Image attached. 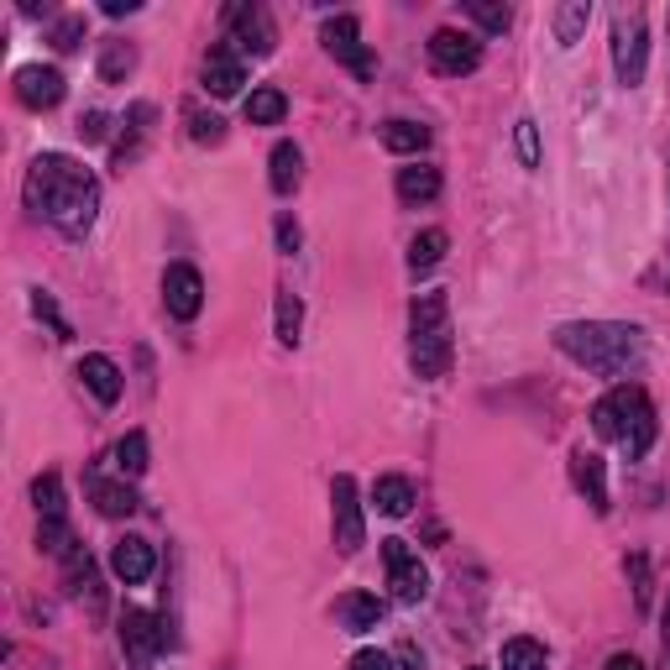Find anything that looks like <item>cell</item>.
<instances>
[{"label": "cell", "mask_w": 670, "mask_h": 670, "mask_svg": "<svg viewBox=\"0 0 670 670\" xmlns=\"http://www.w3.org/2000/svg\"><path fill=\"white\" fill-rule=\"evenodd\" d=\"M27 205H32L37 215H48L69 241H85L95 215H100V184H95V173L79 168L74 157L42 153L32 163V173H27Z\"/></svg>", "instance_id": "obj_1"}, {"label": "cell", "mask_w": 670, "mask_h": 670, "mask_svg": "<svg viewBox=\"0 0 670 670\" xmlns=\"http://www.w3.org/2000/svg\"><path fill=\"white\" fill-rule=\"evenodd\" d=\"M555 346L576 367L602 372V378H629L644 361V330L623 326V320H571V326L555 330Z\"/></svg>", "instance_id": "obj_2"}, {"label": "cell", "mask_w": 670, "mask_h": 670, "mask_svg": "<svg viewBox=\"0 0 670 670\" xmlns=\"http://www.w3.org/2000/svg\"><path fill=\"white\" fill-rule=\"evenodd\" d=\"M592 430H598L602 440H619V446L629 450V462H639V456L654 446L660 419H654V404L639 382H619L613 394H602L598 404H592Z\"/></svg>", "instance_id": "obj_3"}, {"label": "cell", "mask_w": 670, "mask_h": 670, "mask_svg": "<svg viewBox=\"0 0 670 670\" xmlns=\"http://www.w3.org/2000/svg\"><path fill=\"white\" fill-rule=\"evenodd\" d=\"M450 357H456V341H450V299L446 293H419L409 304V361L414 378H446Z\"/></svg>", "instance_id": "obj_4"}, {"label": "cell", "mask_w": 670, "mask_h": 670, "mask_svg": "<svg viewBox=\"0 0 670 670\" xmlns=\"http://www.w3.org/2000/svg\"><path fill=\"white\" fill-rule=\"evenodd\" d=\"M644 64H650L644 11H619V17H613V69H619V85L623 89L644 85Z\"/></svg>", "instance_id": "obj_5"}, {"label": "cell", "mask_w": 670, "mask_h": 670, "mask_svg": "<svg viewBox=\"0 0 670 670\" xmlns=\"http://www.w3.org/2000/svg\"><path fill=\"white\" fill-rule=\"evenodd\" d=\"M225 32L236 42V52H252V58H268L278 48V27L268 17V6L258 0H236V6H225Z\"/></svg>", "instance_id": "obj_6"}, {"label": "cell", "mask_w": 670, "mask_h": 670, "mask_svg": "<svg viewBox=\"0 0 670 670\" xmlns=\"http://www.w3.org/2000/svg\"><path fill=\"white\" fill-rule=\"evenodd\" d=\"M382 566H388V586L398 602H425L430 598V571L409 551V540H382Z\"/></svg>", "instance_id": "obj_7"}, {"label": "cell", "mask_w": 670, "mask_h": 670, "mask_svg": "<svg viewBox=\"0 0 670 670\" xmlns=\"http://www.w3.org/2000/svg\"><path fill=\"white\" fill-rule=\"evenodd\" d=\"M330 530H336V551L341 555H357L367 545V524H361V498H357V482L336 477L330 482Z\"/></svg>", "instance_id": "obj_8"}, {"label": "cell", "mask_w": 670, "mask_h": 670, "mask_svg": "<svg viewBox=\"0 0 670 670\" xmlns=\"http://www.w3.org/2000/svg\"><path fill=\"white\" fill-rule=\"evenodd\" d=\"M320 42H326L330 58H336V64H346L357 79H372V74H378V58L361 48V21L357 17H330L326 32H320Z\"/></svg>", "instance_id": "obj_9"}, {"label": "cell", "mask_w": 670, "mask_h": 670, "mask_svg": "<svg viewBox=\"0 0 670 670\" xmlns=\"http://www.w3.org/2000/svg\"><path fill=\"white\" fill-rule=\"evenodd\" d=\"M430 64L450 79H462V74H477L482 69V42L472 32H456V27H440L430 37Z\"/></svg>", "instance_id": "obj_10"}, {"label": "cell", "mask_w": 670, "mask_h": 670, "mask_svg": "<svg viewBox=\"0 0 670 670\" xmlns=\"http://www.w3.org/2000/svg\"><path fill=\"white\" fill-rule=\"evenodd\" d=\"M163 304H168L173 320H194V314L205 310V278H200V268L173 262L168 273H163Z\"/></svg>", "instance_id": "obj_11"}, {"label": "cell", "mask_w": 670, "mask_h": 670, "mask_svg": "<svg viewBox=\"0 0 670 670\" xmlns=\"http://www.w3.org/2000/svg\"><path fill=\"white\" fill-rule=\"evenodd\" d=\"M163 644H168V629H163L147 608H126V613H120V650L132 654L137 666H147Z\"/></svg>", "instance_id": "obj_12"}, {"label": "cell", "mask_w": 670, "mask_h": 670, "mask_svg": "<svg viewBox=\"0 0 670 670\" xmlns=\"http://www.w3.org/2000/svg\"><path fill=\"white\" fill-rule=\"evenodd\" d=\"M241 85H246V64H241V52L231 48V42H221V48L205 52V89L215 95V100H231V95H241Z\"/></svg>", "instance_id": "obj_13"}, {"label": "cell", "mask_w": 670, "mask_h": 670, "mask_svg": "<svg viewBox=\"0 0 670 670\" xmlns=\"http://www.w3.org/2000/svg\"><path fill=\"white\" fill-rule=\"evenodd\" d=\"M17 100L27 105V110H52V105L64 100V74L48 69V64L17 69Z\"/></svg>", "instance_id": "obj_14"}, {"label": "cell", "mask_w": 670, "mask_h": 670, "mask_svg": "<svg viewBox=\"0 0 670 670\" xmlns=\"http://www.w3.org/2000/svg\"><path fill=\"white\" fill-rule=\"evenodd\" d=\"M153 566H157L153 545H147V540H137V534H126V540H116V545H110V571H116L126 586L147 582V576H153Z\"/></svg>", "instance_id": "obj_15"}, {"label": "cell", "mask_w": 670, "mask_h": 670, "mask_svg": "<svg viewBox=\"0 0 670 670\" xmlns=\"http://www.w3.org/2000/svg\"><path fill=\"white\" fill-rule=\"evenodd\" d=\"M571 477L582 487V498L592 503V514H608V472H602V456L592 450H571Z\"/></svg>", "instance_id": "obj_16"}, {"label": "cell", "mask_w": 670, "mask_h": 670, "mask_svg": "<svg viewBox=\"0 0 670 670\" xmlns=\"http://www.w3.org/2000/svg\"><path fill=\"white\" fill-rule=\"evenodd\" d=\"M58 561H64V582H69L74 598H85L89 608H100V576H95V561H89L85 545L74 540V545L58 555Z\"/></svg>", "instance_id": "obj_17"}, {"label": "cell", "mask_w": 670, "mask_h": 670, "mask_svg": "<svg viewBox=\"0 0 670 670\" xmlns=\"http://www.w3.org/2000/svg\"><path fill=\"white\" fill-rule=\"evenodd\" d=\"M79 382H85L89 394L100 398L105 409H110V404L120 398V367H116L110 357H100V351H89V357L79 361Z\"/></svg>", "instance_id": "obj_18"}, {"label": "cell", "mask_w": 670, "mask_h": 670, "mask_svg": "<svg viewBox=\"0 0 670 670\" xmlns=\"http://www.w3.org/2000/svg\"><path fill=\"white\" fill-rule=\"evenodd\" d=\"M89 503H95L105 518H132L142 508L137 493H132L126 482H110V477H89Z\"/></svg>", "instance_id": "obj_19"}, {"label": "cell", "mask_w": 670, "mask_h": 670, "mask_svg": "<svg viewBox=\"0 0 670 670\" xmlns=\"http://www.w3.org/2000/svg\"><path fill=\"white\" fill-rule=\"evenodd\" d=\"M336 613H341L346 634H372L388 608H382V598H372V592H351V598H341V608H336Z\"/></svg>", "instance_id": "obj_20"}, {"label": "cell", "mask_w": 670, "mask_h": 670, "mask_svg": "<svg viewBox=\"0 0 670 670\" xmlns=\"http://www.w3.org/2000/svg\"><path fill=\"white\" fill-rule=\"evenodd\" d=\"M446 246H450V236L440 231V225H430V231H419V236L409 241V273H414V278L435 273V268H440V258H446Z\"/></svg>", "instance_id": "obj_21"}, {"label": "cell", "mask_w": 670, "mask_h": 670, "mask_svg": "<svg viewBox=\"0 0 670 670\" xmlns=\"http://www.w3.org/2000/svg\"><path fill=\"white\" fill-rule=\"evenodd\" d=\"M435 194H440V168H425V163L398 168V200L404 205H430Z\"/></svg>", "instance_id": "obj_22"}, {"label": "cell", "mask_w": 670, "mask_h": 670, "mask_svg": "<svg viewBox=\"0 0 670 670\" xmlns=\"http://www.w3.org/2000/svg\"><path fill=\"white\" fill-rule=\"evenodd\" d=\"M268 178H273V194H293L299 190V178H304V153L293 147V142H278L273 157H268Z\"/></svg>", "instance_id": "obj_23"}, {"label": "cell", "mask_w": 670, "mask_h": 670, "mask_svg": "<svg viewBox=\"0 0 670 670\" xmlns=\"http://www.w3.org/2000/svg\"><path fill=\"white\" fill-rule=\"evenodd\" d=\"M32 503H37V518H42V524H69V503H64L58 472H42V477L32 482Z\"/></svg>", "instance_id": "obj_24"}, {"label": "cell", "mask_w": 670, "mask_h": 670, "mask_svg": "<svg viewBox=\"0 0 670 670\" xmlns=\"http://www.w3.org/2000/svg\"><path fill=\"white\" fill-rule=\"evenodd\" d=\"M382 147L398 157L425 153V147H430V126H425V120H388V126H382Z\"/></svg>", "instance_id": "obj_25"}, {"label": "cell", "mask_w": 670, "mask_h": 670, "mask_svg": "<svg viewBox=\"0 0 670 670\" xmlns=\"http://www.w3.org/2000/svg\"><path fill=\"white\" fill-rule=\"evenodd\" d=\"M372 503H378V514L404 518L414 508V482L409 477H378L372 482Z\"/></svg>", "instance_id": "obj_26"}, {"label": "cell", "mask_w": 670, "mask_h": 670, "mask_svg": "<svg viewBox=\"0 0 670 670\" xmlns=\"http://www.w3.org/2000/svg\"><path fill=\"white\" fill-rule=\"evenodd\" d=\"M283 116H289L283 89H252V95H246V120H252V126H278Z\"/></svg>", "instance_id": "obj_27"}, {"label": "cell", "mask_w": 670, "mask_h": 670, "mask_svg": "<svg viewBox=\"0 0 670 670\" xmlns=\"http://www.w3.org/2000/svg\"><path fill=\"white\" fill-rule=\"evenodd\" d=\"M503 670H551V654L534 639H508L503 644Z\"/></svg>", "instance_id": "obj_28"}, {"label": "cell", "mask_w": 670, "mask_h": 670, "mask_svg": "<svg viewBox=\"0 0 670 670\" xmlns=\"http://www.w3.org/2000/svg\"><path fill=\"white\" fill-rule=\"evenodd\" d=\"M153 120H157L153 105H132V142H120L116 147V168L120 173H126V163L142 153V142H147V132H153Z\"/></svg>", "instance_id": "obj_29"}, {"label": "cell", "mask_w": 670, "mask_h": 670, "mask_svg": "<svg viewBox=\"0 0 670 670\" xmlns=\"http://www.w3.org/2000/svg\"><path fill=\"white\" fill-rule=\"evenodd\" d=\"M132 69H137V48H132V42H105V52H100V79L105 85H120Z\"/></svg>", "instance_id": "obj_30"}, {"label": "cell", "mask_w": 670, "mask_h": 670, "mask_svg": "<svg viewBox=\"0 0 670 670\" xmlns=\"http://www.w3.org/2000/svg\"><path fill=\"white\" fill-rule=\"evenodd\" d=\"M299 330H304V304L289 289H278V341L299 346Z\"/></svg>", "instance_id": "obj_31"}, {"label": "cell", "mask_w": 670, "mask_h": 670, "mask_svg": "<svg viewBox=\"0 0 670 670\" xmlns=\"http://www.w3.org/2000/svg\"><path fill=\"white\" fill-rule=\"evenodd\" d=\"M116 466H120V477H142V472H147V435H142V430L120 435Z\"/></svg>", "instance_id": "obj_32"}, {"label": "cell", "mask_w": 670, "mask_h": 670, "mask_svg": "<svg viewBox=\"0 0 670 670\" xmlns=\"http://www.w3.org/2000/svg\"><path fill=\"white\" fill-rule=\"evenodd\" d=\"M586 21H592V6H586V0H571V6H561V11H555V37L571 48V42L582 37Z\"/></svg>", "instance_id": "obj_33"}, {"label": "cell", "mask_w": 670, "mask_h": 670, "mask_svg": "<svg viewBox=\"0 0 670 670\" xmlns=\"http://www.w3.org/2000/svg\"><path fill=\"white\" fill-rule=\"evenodd\" d=\"M184 116H190V137L200 142V147H221V142H225V120L221 116H205L200 105H190Z\"/></svg>", "instance_id": "obj_34"}, {"label": "cell", "mask_w": 670, "mask_h": 670, "mask_svg": "<svg viewBox=\"0 0 670 670\" xmlns=\"http://www.w3.org/2000/svg\"><path fill=\"white\" fill-rule=\"evenodd\" d=\"M466 11H472V21H477L482 32H508V21H514V11L493 6V0H466Z\"/></svg>", "instance_id": "obj_35"}, {"label": "cell", "mask_w": 670, "mask_h": 670, "mask_svg": "<svg viewBox=\"0 0 670 670\" xmlns=\"http://www.w3.org/2000/svg\"><path fill=\"white\" fill-rule=\"evenodd\" d=\"M514 142H518V163H524V168H540V126H534L530 116L514 126Z\"/></svg>", "instance_id": "obj_36"}, {"label": "cell", "mask_w": 670, "mask_h": 670, "mask_svg": "<svg viewBox=\"0 0 670 670\" xmlns=\"http://www.w3.org/2000/svg\"><path fill=\"white\" fill-rule=\"evenodd\" d=\"M79 37H85V17H64V21H58V32H52V48L74 52V48H79Z\"/></svg>", "instance_id": "obj_37"}, {"label": "cell", "mask_w": 670, "mask_h": 670, "mask_svg": "<svg viewBox=\"0 0 670 670\" xmlns=\"http://www.w3.org/2000/svg\"><path fill=\"white\" fill-rule=\"evenodd\" d=\"M32 304H37V314H42V320H48V326H52V330H58V341H69L74 330H69V320H64V314H58V304H52L48 293L37 289V293H32Z\"/></svg>", "instance_id": "obj_38"}, {"label": "cell", "mask_w": 670, "mask_h": 670, "mask_svg": "<svg viewBox=\"0 0 670 670\" xmlns=\"http://www.w3.org/2000/svg\"><path fill=\"white\" fill-rule=\"evenodd\" d=\"M394 666H398L394 654H382V650H357L346 670H394Z\"/></svg>", "instance_id": "obj_39"}, {"label": "cell", "mask_w": 670, "mask_h": 670, "mask_svg": "<svg viewBox=\"0 0 670 670\" xmlns=\"http://www.w3.org/2000/svg\"><path fill=\"white\" fill-rule=\"evenodd\" d=\"M278 246H283V252H299V221H293V215H278Z\"/></svg>", "instance_id": "obj_40"}, {"label": "cell", "mask_w": 670, "mask_h": 670, "mask_svg": "<svg viewBox=\"0 0 670 670\" xmlns=\"http://www.w3.org/2000/svg\"><path fill=\"white\" fill-rule=\"evenodd\" d=\"M629 571H634V598L650 602V566H644V555H634V561H629Z\"/></svg>", "instance_id": "obj_41"}, {"label": "cell", "mask_w": 670, "mask_h": 670, "mask_svg": "<svg viewBox=\"0 0 670 670\" xmlns=\"http://www.w3.org/2000/svg\"><path fill=\"white\" fill-rule=\"evenodd\" d=\"M79 137H85V142H100L105 137V116H100V110H89V116L79 120Z\"/></svg>", "instance_id": "obj_42"}, {"label": "cell", "mask_w": 670, "mask_h": 670, "mask_svg": "<svg viewBox=\"0 0 670 670\" xmlns=\"http://www.w3.org/2000/svg\"><path fill=\"white\" fill-rule=\"evenodd\" d=\"M394 660H398V666H404V670H425V654L414 650V644H398V654H394Z\"/></svg>", "instance_id": "obj_43"}, {"label": "cell", "mask_w": 670, "mask_h": 670, "mask_svg": "<svg viewBox=\"0 0 670 670\" xmlns=\"http://www.w3.org/2000/svg\"><path fill=\"white\" fill-rule=\"evenodd\" d=\"M100 11L105 17H132V11H142V0H105Z\"/></svg>", "instance_id": "obj_44"}, {"label": "cell", "mask_w": 670, "mask_h": 670, "mask_svg": "<svg viewBox=\"0 0 670 670\" xmlns=\"http://www.w3.org/2000/svg\"><path fill=\"white\" fill-rule=\"evenodd\" d=\"M602 670H644V660H639V654H613Z\"/></svg>", "instance_id": "obj_45"}, {"label": "cell", "mask_w": 670, "mask_h": 670, "mask_svg": "<svg viewBox=\"0 0 670 670\" xmlns=\"http://www.w3.org/2000/svg\"><path fill=\"white\" fill-rule=\"evenodd\" d=\"M666 644H670V602H666Z\"/></svg>", "instance_id": "obj_46"}, {"label": "cell", "mask_w": 670, "mask_h": 670, "mask_svg": "<svg viewBox=\"0 0 670 670\" xmlns=\"http://www.w3.org/2000/svg\"><path fill=\"white\" fill-rule=\"evenodd\" d=\"M666 670H670V644H666Z\"/></svg>", "instance_id": "obj_47"}]
</instances>
